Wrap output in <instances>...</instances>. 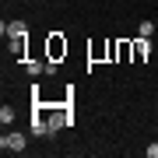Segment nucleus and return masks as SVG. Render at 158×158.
Returning <instances> with one entry per match:
<instances>
[{
	"mask_svg": "<svg viewBox=\"0 0 158 158\" xmlns=\"http://www.w3.org/2000/svg\"><path fill=\"white\" fill-rule=\"evenodd\" d=\"M28 130H32L35 137H49V134H53V130H49V123H46L42 116H32V123H28Z\"/></svg>",
	"mask_w": 158,
	"mask_h": 158,
	"instance_id": "obj_4",
	"label": "nucleus"
},
{
	"mask_svg": "<svg viewBox=\"0 0 158 158\" xmlns=\"http://www.w3.org/2000/svg\"><path fill=\"white\" fill-rule=\"evenodd\" d=\"M0 123H4V127H11V123H14V109H11V106L0 109Z\"/></svg>",
	"mask_w": 158,
	"mask_h": 158,
	"instance_id": "obj_10",
	"label": "nucleus"
},
{
	"mask_svg": "<svg viewBox=\"0 0 158 158\" xmlns=\"http://www.w3.org/2000/svg\"><path fill=\"white\" fill-rule=\"evenodd\" d=\"M63 56H67V39H63L60 32H49V35H46V60L60 63Z\"/></svg>",
	"mask_w": 158,
	"mask_h": 158,
	"instance_id": "obj_1",
	"label": "nucleus"
},
{
	"mask_svg": "<svg viewBox=\"0 0 158 158\" xmlns=\"http://www.w3.org/2000/svg\"><path fill=\"white\" fill-rule=\"evenodd\" d=\"M137 35H141V39H151V35H155V25L151 21H141V25H137Z\"/></svg>",
	"mask_w": 158,
	"mask_h": 158,
	"instance_id": "obj_8",
	"label": "nucleus"
},
{
	"mask_svg": "<svg viewBox=\"0 0 158 158\" xmlns=\"http://www.w3.org/2000/svg\"><path fill=\"white\" fill-rule=\"evenodd\" d=\"M25 144H28V137L25 134H4V141H0V148H4V151H11V155H18V151H25Z\"/></svg>",
	"mask_w": 158,
	"mask_h": 158,
	"instance_id": "obj_2",
	"label": "nucleus"
},
{
	"mask_svg": "<svg viewBox=\"0 0 158 158\" xmlns=\"http://www.w3.org/2000/svg\"><path fill=\"white\" fill-rule=\"evenodd\" d=\"M88 56H91V63H102V60H109V42H98V46H91V49H88Z\"/></svg>",
	"mask_w": 158,
	"mask_h": 158,
	"instance_id": "obj_5",
	"label": "nucleus"
},
{
	"mask_svg": "<svg viewBox=\"0 0 158 158\" xmlns=\"http://www.w3.org/2000/svg\"><path fill=\"white\" fill-rule=\"evenodd\" d=\"M25 70H28L32 77H39V74H46V60H42V63L35 60V56H32V60H25Z\"/></svg>",
	"mask_w": 158,
	"mask_h": 158,
	"instance_id": "obj_7",
	"label": "nucleus"
},
{
	"mask_svg": "<svg viewBox=\"0 0 158 158\" xmlns=\"http://www.w3.org/2000/svg\"><path fill=\"white\" fill-rule=\"evenodd\" d=\"M11 53L18 60H25V39H11Z\"/></svg>",
	"mask_w": 158,
	"mask_h": 158,
	"instance_id": "obj_9",
	"label": "nucleus"
},
{
	"mask_svg": "<svg viewBox=\"0 0 158 158\" xmlns=\"http://www.w3.org/2000/svg\"><path fill=\"white\" fill-rule=\"evenodd\" d=\"M109 60H119V39H109Z\"/></svg>",
	"mask_w": 158,
	"mask_h": 158,
	"instance_id": "obj_11",
	"label": "nucleus"
},
{
	"mask_svg": "<svg viewBox=\"0 0 158 158\" xmlns=\"http://www.w3.org/2000/svg\"><path fill=\"white\" fill-rule=\"evenodd\" d=\"M148 53H151V39H141V35H137L134 39V63H144Z\"/></svg>",
	"mask_w": 158,
	"mask_h": 158,
	"instance_id": "obj_3",
	"label": "nucleus"
},
{
	"mask_svg": "<svg viewBox=\"0 0 158 158\" xmlns=\"http://www.w3.org/2000/svg\"><path fill=\"white\" fill-rule=\"evenodd\" d=\"M148 158H158V141H155V144H148Z\"/></svg>",
	"mask_w": 158,
	"mask_h": 158,
	"instance_id": "obj_12",
	"label": "nucleus"
},
{
	"mask_svg": "<svg viewBox=\"0 0 158 158\" xmlns=\"http://www.w3.org/2000/svg\"><path fill=\"white\" fill-rule=\"evenodd\" d=\"M25 35H28V25L25 21H11L7 25V39H25Z\"/></svg>",
	"mask_w": 158,
	"mask_h": 158,
	"instance_id": "obj_6",
	"label": "nucleus"
}]
</instances>
